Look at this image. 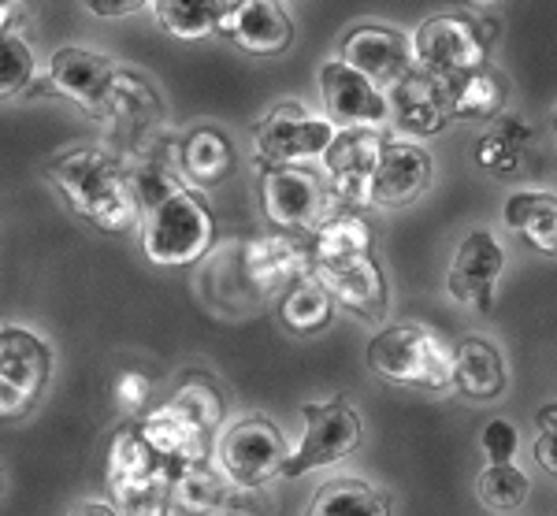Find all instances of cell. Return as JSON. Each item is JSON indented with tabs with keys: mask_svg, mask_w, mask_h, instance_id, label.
<instances>
[{
	"mask_svg": "<svg viewBox=\"0 0 557 516\" xmlns=\"http://www.w3.org/2000/svg\"><path fill=\"white\" fill-rule=\"evenodd\" d=\"M45 179L67 201L78 220L104 234H127L141 223V201L134 194L123 160L97 145H75L45 164Z\"/></svg>",
	"mask_w": 557,
	"mask_h": 516,
	"instance_id": "6da1fadb",
	"label": "cell"
},
{
	"mask_svg": "<svg viewBox=\"0 0 557 516\" xmlns=\"http://www.w3.org/2000/svg\"><path fill=\"white\" fill-rule=\"evenodd\" d=\"M368 368L394 386L412 391H450L454 353L424 323H394L368 342Z\"/></svg>",
	"mask_w": 557,
	"mask_h": 516,
	"instance_id": "7a4b0ae2",
	"label": "cell"
},
{
	"mask_svg": "<svg viewBox=\"0 0 557 516\" xmlns=\"http://www.w3.org/2000/svg\"><path fill=\"white\" fill-rule=\"evenodd\" d=\"M212 212L205 197L190 186H178L164 201L141 212V253L157 268H190L212 249Z\"/></svg>",
	"mask_w": 557,
	"mask_h": 516,
	"instance_id": "3957f363",
	"label": "cell"
},
{
	"mask_svg": "<svg viewBox=\"0 0 557 516\" xmlns=\"http://www.w3.org/2000/svg\"><path fill=\"white\" fill-rule=\"evenodd\" d=\"M104 479L120 513H168L175 468L149 446L138 428H120L112 434Z\"/></svg>",
	"mask_w": 557,
	"mask_h": 516,
	"instance_id": "277c9868",
	"label": "cell"
},
{
	"mask_svg": "<svg viewBox=\"0 0 557 516\" xmlns=\"http://www.w3.org/2000/svg\"><path fill=\"white\" fill-rule=\"evenodd\" d=\"M260 205L272 228L294 234H317L323 223L349 208L335 194L331 179H320L301 164L260 168Z\"/></svg>",
	"mask_w": 557,
	"mask_h": 516,
	"instance_id": "5b68a950",
	"label": "cell"
},
{
	"mask_svg": "<svg viewBox=\"0 0 557 516\" xmlns=\"http://www.w3.org/2000/svg\"><path fill=\"white\" fill-rule=\"evenodd\" d=\"M290 454L294 446L286 442L283 428L260 413L242 416L215 442V465L227 476V483L257 487V491L264 483H272V479H283Z\"/></svg>",
	"mask_w": 557,
	"mask_h": 516,
	"instance_id": "8992f818",
	"label": "cell"
},
{
	"mask_svg": "<svg viewBox=\"0 0 557 516\" xmlns=\"http://www.w3.org/2000/svg\"><path fill=\"white\" fill-rule=\"evenodd\" d=\"M412 67L438 83L469 75V71L487 67V38L480 34V23L461 20V15H431L409 34Z\"/></svg>",
	"mask_w": 557,
	"mask_h": 516,
	"instance_id": "52a82bcc",
	"label": "cell"
},
{
	"mask_svg": "<svg viewBox=\"0 0 557 516\" xmlns=\"http://www.w3.org/2000/svg\"><path fill=\"white\" fill-rule=\"evenodd\" d=\"M301 423L305 434L298 446H294L290 460H286L283 479H298L305 472H312V468H331L361 446V434H364L361 413L346 397L301 405Z\"/></svg>",
	"mask_w": 557,
	"mask_h": 516,
	"instance_id": "ba28073f",
	"label": "cell"
},
{
	"mask_svg": "<svg viewBox=\"0 0 557 516\" xmlns=\"http://www.w3.org/2000/svg\"><path fill=\"white\" fill-rule=\"evenodd\" d=\"M52 376V349L26 328L0 331V416L20 420L41 402Z\"/></svg>",
	"mask_w": 557,
	"mask_h": 516,
	"instance_id": "9c48e42d",
	"label": "cell"
},
{
	"mask_svg": "<svg viewBox=\"0 0 557 516\" xmlns=\"http://www.w3.org/2000/svg\"><path fill=\"white\" fill-rule=\"evenodd\" d=\"M338 134V126L327 115H312L301 105H278L253 126V149L260 168L278 164H305L312 157H323V149Z\"/></svg>",
	"mask_w": 557,
	"mask_h": 516,
	"instance_id": "30bf717a",
	"label": "cell"
},
{
	"mask_svg": "<svg viewBox=\"0 0 557 516\" xmlns=\"http://www.w3.org/2000/svg\"><path fill=\"white\" fill-rule=\"evenodd\" d=\"M317 271V253L312 238H301L294 231L257 234L242 246V275L257 294H283L298 279Z\"/></svg>",
	"mask_w": 557,
	"mask_h": 516,
	"instance_id": "8fae6325",
	"label": "cell"
},
{
	"mask_svg": "<svg viewBox=\"0 0 557 516\" xmlns=\"http://www.w3.org/2000/svg\"><path fill=\"white\" fill-rule=\"evenodd\" d=\"M506 271V249L487 228H472L454 253V265L446 271V294L461 309L487 316L494 309V290Z\"/></svg>",
	"mask_w": 557,
	"mask_h": 516,
	"instance_id": "7c38bea8",
	"label": "cell"
},
{
	"mask_svg": "<svg viewBox=\"0 0 557 516\" xmlns=\"http://www.w3.org/2000/svg\"><path fill=\"white\" fill-rule=\"evenodd\" d=\"M320 101L335 126H380L391 120V97L383 86L349 67L343 57L320 63Z\"/></svg>",
	"mask_w": 557,
	"mask_h": 516,
	"instance_id": "4fadbf2b",
	"label": "cell"
},
{
	"mask_svg": "<svg viewBox=\"0 0 557 516\" xmlns=\"http://www.w3.org/2000/svg\"><path fill=\"white\" fill-rule=\"evenodd\" d=\"M435 183V160L417 138H383L380 164H375L368 205L372 208H401L428 194Z\"/></svg>",
	"mask_w": 557,
	"mask_h": 516,
	"instance_id": "5bb4252c",
	"label": "cell"
},
{
	"mask_svg": "<svg viewBox=\"0 0 557 516\" xmlns=\"http://www.w3.org/2000/svg\"><path fill=\"white\" fill-rule=\"evenodd\" d=\"M138 431L146 434L149 446L175 468V476L194 465H209L212 460L215 431L205 420H197V416L186 409L183 402H175V397L141 416Z\"/></svg>",
	"mask_w": 557,
	"mask_h": 516,
	"instance_id": "9a60e30c",
	"label": "cell"
},
{
	"mask_svg": "<svg viewBox=\"0 0 557 516\" xmlns=\"http://www.w3.org/2000/svg\"><path fill=\"white\" fill-rule=\"evenodd\" d=\"M383 152L380 126H338V134L323 149V171H327L335 194L349 208L368 205V189H372L375 164Z\"/></svg>",
	"mask_w": 557,
	"mask_h": 516,
	"instance_id": "2e32d148",
	"label": "cell"
},
{
	"mask_svg": "<svg viewBox=\"0 0 557 516\" xmlns=\"http://www.w3.org/2000/svg\"><path fill=\"white\" fill-rule=\"evenodd\" d=\"M115 67L104 52H94V49H83V45H64L49 57V67H45V78H49L52 94L67 97L75 101L78 108L86 112H104L108 105V94L115 86Z\"/></svg>",
	"mask_w": 557,
	"mask_h": 516,
	"instance_id": "e0dca14e",
	"label": "cell"
},
{
	"mask_svg": "<svg viewBox=\"0 0 557 516\" xmlns=\"http://www.w3.org/2000/svg\"><path fill=\"white\" fill-rule=\"evenodd\" d=\"M386 97H391V120L406 138H435L454 123L450 89L417 67H409Z\"/></svg>",
	"mask_w": 557,
	"mask_h": 516,
	"instance_id": "ac0fdd59",
	"label": "cell"
},
{
	"mask_svg": "<svg viewBox=\"0 0 557 516\" xmlns=\"http://www.w3.org/2000/svg\"><path fill=\"white\" fill-rule=\"evenodd\" d=\"M220 34L249 57L272 60L294 45V20L283 0H235Z\"/></svg>",
	"mask_w": 557,
	"mask_h": 516,
	"instance_id": "d6986e66",
	"label": "cell"
},
{
	"mask_svg": "<svg viewBox=\"0 0 557 516\" xmlns=\"http://www.w3.org/2000/svg\"><path fill=\"white\" fill-rule=\"evenodd\" d=\"M317 275L323 286L335 294V302L346 312L361 316L368 323H383L386 309H391V290H386L383 268L375 265V257H354V260H335V265H317Z\"/></svg>",
	"mask_w": 557,
	"mask_h": 516,
	"instance_id": "ffe728a7",
	"label": "cell"
},
{
	"mask_svg": "<svg viewBox=\"0 0 557 516\" xmlns=\"http://www.w3.org/2000/svg\"><path fill=\"white\" fill-rule=\"evenodd\" d=\"M343 60L372 83L391 89L412 67L409 34L394 30V26H354L343 38Z\"/></svg>",
	"mask_w": 557,
	"mask_h": 516,
	"instance_id": "44dd1931",
	"label": "cell"
},
{
	"mask_svg": "<svg viewBox=\"0 0 557 516\" xmlns=\"http://www.w3.org/2000/svg\"><path fill=\"white\" fill-rule=\"evenodd\" d=\"M160 115H164V105H160L157 89H152L141 75H134V71H120L112 94H108L101 120L112 123L127 145L141 149L149 134L157 131Z\"/></svg>",
	"mask_w": 557,
	"mask_h": 516,
	"instance_id": "7402d4cb",
	"label": "cell"
},
{
	"mask_svg": "<svg viewBox=\"0 0 557 516\" xmlns=\"http://www.w3.org/2000/svg\"><path fill=\"white\" fill-rule=\"evenodd\" d=\"M509 383L506 360L494 342L487 339H465L454 349V386L472 402H494L502 397Z\"/></svg>",
	"mask_w": 557,
	"mask_h": 516,
	"instance_id": "603a6c76",
	"label": "cell"
},
{
	"mask_svg": "<svg viewBox=\"0 0 557 516\" xmlns=\"http://www.w3.org/2000/svg\"><path fill=\"white\" fill-rule=\"evenodd\" d=\"M502 223L517 231L532 249L557 257V197L543 189H517L502 205Z\"/></svg>",
	"mask_w": 557,
	"mask_h": 516,
	"instance_id": "cb8c5ba5",
	"label": "cell"
},
{
	"mask_svg": "<svg viewBox=\"0 0 557 516\" xmlns=\"http://www.w3.org/2000/svg\"><path fill=\"white\" fill-rule=\"evenodd\" d=\"M178 168H183L186 183L205 189L220 186L235 171V145L215 126H197L178 145Z\"/></svg>",
	"mask_w": 557,
	"mask_h": 516,
	"instance_id": "d4e9b609",
	"label": "cell"
},
{
	"mask_svg": "<svg viewBox=\"0 0 557 516\" xmlns=\"http://www.w3.org/2000/svg\"><path fill=\"white\" fill-rule=\"evenodd\" d=\"M335 309H338L335 294H331V290L323 286V279L312 271V275L298 279V283L278 294L275 312H278V323L290 334H320L335 320Z\"/></svg>",
	"mask_w": 557,
	"mask_h": 516,
	"instance_id": "484cf974",
	"label": "cell"
},
{
	"mask_svg": "<svg viewBox=\"0 0 557 516\" xmlns=\"http://www.w3.org/2000/svg\"><path fill=\"white\" fill-rule=\"evenodd\" d=\"M235 0H152V15L172 38L201 41L223 30Z\"/></svg>",
	"mask_w": 557,
	"mask_h": 516,
	"instance_id": "4316f807",
	"label": "cell"
},
{
	"mask_svg": "<svg viewBox=\"0 0 557 516\" xmlns=\"http://www.w3.org/2000/svg\"><path fill=\"white\" fill-rule=\"evenodd\" d=\"M375 249V231L354 208H343L335 220H327L323 228L312 234V253H317V265H335V260H354L368 257Z\"/></svg>",
	"mask_w": 557,
	"mask_h": 516,
	"instance_id": "83f0119b",
	"label": "cell"
},
{
	"mask_svg": "<svg viewBox=\"0 0 557 516\" xmlns=\"http://www.w3.org/2000/svg\"><path fill=\"white\" fill-rule=\"evenodd\" d=\"M312 516H386L391 497L368 479H331L323 483L309 505Z\"/></svg>",
	"mask_w": 557,
	"mask_h": 516,
	"instance_id": "f1b7e54d",
	"label": "cell"
},
{
	"mask_svg": "<svg viewBox=\"0 0 557 516\" xmlns=\"http://www.w3.org/2000/svg\"><path fill=\"white\" fill-rule=\"evenodd\" d=\"M446 89H450L454 120H498L506 108V83L491 67L469 71V75L446 83Z\"/></svg>",
	"mask_w": 557,
	"mask_h": 516,
	"instance_id": "f546056e",
	"label": "cell"
},
{
	"mask_svg": "<svg viewBox=\"0 0 557 516\" xmlns=\"http://www.w3.org/2000/svg\"><path fill=\"white\" fill-rule=\"evenodd\" d=\"M223 479H227V476H215L209 465L186 468V472L175 476L168 509H172V513H220L223 509V494H227Z\"/></svg>",
	"mask_w": 557,
	"mask_h": 516,
	"instance_id": "4dcf8cb0",
	"label": "cell"
},
{
	"mask_svg": "<svg viewBox=\"0 0 557 516\" xmlns=\"http://www.w3.org/2000/svg\"><path fill=\"white\" fill-rule=\"evenodd\" d=\"M475 494H480V505L487 513H517L528 502V494H532V483H528V476L520 472L513 460H506V465L483 468Z\"/></svg>",
	"mask_w": 557,
	"mask_h": 516,
	"instance_id": "1f68e13d",
	"label": "cell"
},
{
	"mask_svg": "<svg viewBox=\"0 0 557 516\" xmlns=\"http://www.w3.org/2000/svg\"><path fill=\"white\" fill-rule=\"evenodd\" d=\"M175 402H183L186 409H190V413L197 416V420L209 423L212 431L220 428V423H223V413H227L220 386H215V379H212V376H205V372H190V376L178 379Z\"/></svg>",
	"mask_w": 557,
	"mask_h": 516,
	"instance_id": "d6a6232c",
	"label": "cell"
},
{
	"mask_svg": "<svg viewBox=\"0 0 557 516\" xmlns=\"http://www.w3.org/2000/svg\"><path fill=\"white\" fill-rule=\"evenodd\" d=\"M34 83V49L23 41V34H4L0 45V97L12 101Z\"/></svg>",
	"mask_w": 557,
	"mask_h": 516,
	"instance_id": "836d02e7",
	"label": "cell"
},
{
	"mask_svg": "<svg viewBox=\"0 0 557 516\" xmlns=\"http://www.w3.org/2000/svg\"><path fill=\"white\" fill-rule=\"evenodd\" d=\"M520 157H524V145L506 138L498 126L475 142V164H480L483 171H491V175H513V171L520 168Z\"/></svg>",
	"mask_w": 557,
	"mask_h": 516,
	"instance_id": "e575fe53",
	"label": "cell"
},
{
	"mask_svg": "<svg viewBox=\"0 0 557 516\" xmlns=\"http://www.w3.org/2000/svg\"><path fill=\"white\" fill-rule=\"evenodd\" d=\"M112 397H115V405H120L123 416H146L149 397H152V379L146 372H138V368L120 372L112 383Z\"/></svg>",
	"mask_w": 557,
	"mask_h": 516,
	"instance_id": "d590c367",
	"label": "cell"
},
{
	"mask_svg": "<svg viewBox=\"0 0 557 516\" xmlns=\"http://www.w3.org/2000/svg\"><path fill=\"white\" fill-rule=\"evenodd\" d=\"M480 450L487 457V465H506V460H517V450H520V431L517 423L509 420H491L487 428L480 431Z\"/></svg>",
	"mask_w": 557,
	"mask_h": 516,
	"instance_id": "8d00e7d4",
	"label": "cell"
},
{
	"mask_svg": "<svg viewBox=\"0 0 557 516\" xmlns=\"http://www.w3.org/2000/svg\"><path fill=\"white\" fill-rule=\"evenodd\" d=\"M78 4L97 20H131V15L146 12L152 0H78Z\"/></svg>",
	"mask_w": 557,
	"mask_h": 516,
	"instance_id": "74e56055",
	"label": "cell"
},
{
	"mask_svg": "<svg viewBox=\"0 0 557 516\" xmlns=\"http://www.w3.org/2000/svg\"><path fill=\"white\" fill-rule=\"evenodd\" d=\"M535 460L543 472L557 479V423L554 428H535Z\"/></svg>",
	"mask_w": 557,
	"mask_h": 516,
	"instance_id": "f35d334b",
	"label": "cell"
},
{
	"mask_svg": "<svg viewBox=\"0 0 557 516\" xmlns=\"http://www.w3.org/2000/svg\"><path fill=\"white\" fill-rule=\"evenodd\" d=\"M34 8L30 0H0V30L4 34H20L30 23Z\"/></svg>",
	"mask_w": 557,
	"mask_h": 516,
	"instance_id": "ab89813d",
	"label": "cell"
},
{
	"mask_svg": "<svg viewBox=\"0 0 557 516\" xmlns=\"http://www.w3.org/2000/svg\"><path fill=\"white\" fill-rule=\"evenodd\" d=\"M461 4H465V8H472V12H480V15H487L491 8H498V4H502V0H461Z\"/></svg>",
	"mask_w": 557,
	"mask_h": 516,
	"instance_id": "60d3db41",
	"label": "cell"
},
{
	"mask_svg": "<svg viewBox=\"0 0 557 516\" xmlns=\"http://www.w3.org/2000/svg\"><path fill=\"white\" fill-rule=\"evenodd\" d=\"M554 131H557V112H554Z\"/></svg>",
	"mask_w": 557,
	"mask_h": 516,
	"instance_id": "b9f144b4",
	"label": "cell"
}]
</instances>
